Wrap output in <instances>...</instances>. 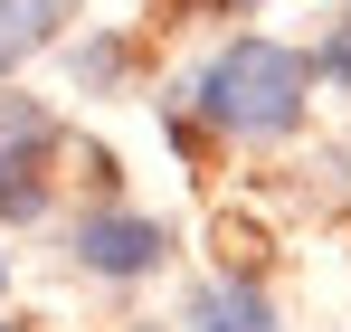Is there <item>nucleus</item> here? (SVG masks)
I'll return each instance as SVG.
<instances>
[{
  "label": "nucleus",
  "mask_w": 351,
  "mask_h": 332,
  "mask_svg": "<svg viewBox=\"0 0 351 332\" xmlns=\"http://www.w3.org/2000/svg\"><path fill=\"white\" fill-rule=\"evenodd\" d=\"M38 209H48L38 162H29V152H0V219H38Z\"/></svg>",
  "instance_id": "39448f33"
},
{
  "label": "nucleus",
  "mask_w": 351,
  "mask_h": 332,
  "mask_svg": "<svg viewBox=\"0 0 351 332\" xmlns=\"http://www.w3.org/2000/svg\"><path fill=\"white\" fill-rule=\"evenodd\" d=\"M48 19H58V0H0V67H19V57L38 48Z\"/></svg>",
  "instance_id": "20e7f679"
},
{
  "label": "nucleus",
  "mask_w": 351,
  "mask_h": 332,
  "mask_svg": "<svg viewBox=\"0 0 351 332\" xmlns=\"http://www.w3.org/2000/svg\"><path fill=\"white\" fill-rule=\"evenodd\" d=\"M190 323L199 332H266V294H247V285H199V294H190Z\"/></svg>",
  "instance_id": "7ed1b4c3"
},
{
  "label": "nucleus",
  "mask_w": 351,
  "mask_h": 332,
  "mask_svg": "<svg viewBox=\"0 0 351 332\" xmlns=\"http://www.w3.org/2000/svg\"><path fill=\"white\" fill-rule=\"evenodd\" d=\"M323 67H332V76H351V19L332 29V48H323Z\"/></svg>",
  "instance_id": "423d86ee"
},
{
  "label": "nucleus",
  "mask_w": 351,
  "mask_h": 332,
  "mask_svg": "<svg viewBox=\"0 0 351 332\" xmlns=\"http://www.w3.org/2000/svg\"><path fill=\"white\" fill-rule=\"evenodd\" d=\"M76 257H86L95 276H143V266L162 257V228H152V219H114V209H105V219L76 228Z\"/></svg>",
  "instance_id": "f03ea898"
},
{
  "label": "nucleus",
  "mask_w": 351,
  "mask_h": 332,
  "mask_svg": "<svg viewBox=\"0 0 351 332\" xmlns=\"http://www.w3.org/2000/svg\"><path fill=\"white\" fill-rule=\"evenodd\" d=\"M304 86H313V67L276 38H237V48L209 57V76H199V105L209 123H228V133H285L294 114H304Z\"/></svg>",
  "instance_id": "f257e3e1"
}]
</instances>
